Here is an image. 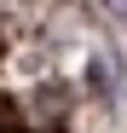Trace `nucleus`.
<instances>
[{"instance_id":"2","label":"nucleus","mask_w":127,"mask_h":133,"mask_svg":"<svg viewBox=\"0 0 127 133\" xmlns=\"http://www.w3.org/2000/svg\"><path fill=\"white\" fill-rule=\"evenodd\" d=\"M0 133H29L23 122H17V110H12V98H0Z\"/></svg>"},{"instance_id":"1","label":"nucleus","mask_w":127,"mask_h":133,"mask_svg":"<svg viewBox=\"0 0 127 133\" xmlns=\"http://www.w3.org/2000/svg\"><path fill=\"white\" fill-rule=\"evenodd\" d=\"M29 110L40 116V133H58V127H64V110H69V87H64V81H46Z\"/></svg>"},{"instance_id":"3","label":"nucleus","mask_w":127,"mask_h":133,"mask_svg":"<svg viewBox=\"0 0 127 133\" xmlns=\"http://www.w3.org/2000/svg\"><path fill=\"white\" fill-rule=\"evenodd\" d=\"M110 6H116V12H127V0H110Z\"/></svg>"}]
</instances>
